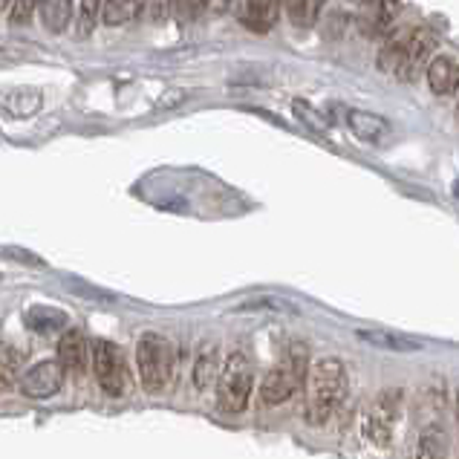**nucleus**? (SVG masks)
Instances as JSON below:
<instances>
[{
	"mask_svg": "<svg viewBox=\"0 0 459 459\" xmlns=\"http://www.w3.org/2000/svg\"><path fill=\"white\" fill-rule=\"evenodd\" d=\"M347 125H350V130H352V134H356L361 142H370V145H376V142H382V139L390 134V122L385 119V116L367 113V110H350V113H347Z\"/></svg>",
	"mask_w": 459,
	"mask_h": 459,
	"instance_id": "ddd939ff",
	"label": "nucleus"
},
{
	"mask_svg": "<svg viewBox=\"0 0 459 459\" xmlns=\"http://www.w3.org/2000/svg\"><path fill=\"white\" fill-rule=\"evenodd\" d=\"M26 324H30V330H35V333H56V330H64L67 315L58 309H49V307H32L26 312Z\"/></svg>",
	"mask_w": 459,
	"mask_h": 459,
	"instance_id": "aec40b11",
	"label": "nucleus"
},
{
	"mask_svg": "<svg viewBox=\"0 0 459 459\" xmlns=\"http://www.w3.org/2000/svg\"><path fill=\"white\" fill-rule=\"evenodd\" d=\"M307 376H309V350L304 341H292L286 359L266 373L264 385H260V399L266 404H281L286 399H292Z\"/></svg>",
	"mask_w": 459,
	"mask_h": 459,
	"instance_id": "f03ea898",
	"label": "nucleus"
},
{
	"mask_svg": "<svg viewBox=\"0 0 459 459\" xmlns=\"http://www.w3.org/2000/svg\"><path fill=\"white\" fill-rule=\"evenodd\" d=\"M428 84L437 96H454L459 93V61L451 56H437L428 64Z\"/></svg>",
	"mask_w": 459,
	"mask_h": 459,
	"instance_id": "9d476101",
	"label": "nucleus"
},
{
	"mask_svg": "<svg viewBox=\"0 0 459 459\" xmlns=\"http://www.w3.org/2000/svg\"><path fill=\"white\" fill-rule=\"evenodd\" d=\"M168 9H170V0H145V12H148V18H151L153 23L165 21Z\"/></svg>",
	"mask_w": 459,
	"mask_h": 459,
	"instance_id": "a878e982",
	"label": "nucleus"
},
{
	"mask_svg": "<svg viewBox=\"0 0 459 459\" xmlns=\"http://www.w3.org/2000/svg\"><path fill=\"white\" fill-rule=\"evenodd\" d=\"M9 257H15V260H26V264H41V260H38V257H32L30 252H9Z\"/></svg>",
	"mask_w": 459,
	"mask_h": 459,
	"instance_id": "c85d7f7f",
	"label": "nucleus"
},
{
	"mask_svg": "<svg viewBox=\"0 0 459 459\" xmlns=\"http://www.w3.org/2000/svg\"><path fill=\"white\" fill-rule=\"evenodd\" d=\"M44 108V93L35 87H12L0 90V110L12 119H30Z\"/></svg>",
	"mask_w": 459,
	"mask_h": 459,
	"instance_id": "1a4fd4ad",
	"label": "nucleus"
},
{
	"mask_svg": "<svg viewBox=\"0 0 459 459\" xmlns=\"http://www.w3.org/2000/svg\"><path fill=\"white\" fill-rule=\"evenodd\" d=\"M278 12H281V0H240L238 18L248 30L266 32L278 21Z\"/></svg>",
	"mask_w": 459,
	"mask_h": 459,
	"instance_id": "9b49d317",
	"label": "nucleus"
},
{
	"mask_svg": "<svg viewBox=\"0 0 459 459\" xmlns=\"http://www.w3.org/2000/svg\"><path fill=\"white\" fill-rule=\"evenodd\" d=\"M87 338L82 330H67L58 341V361L67 373L82 376L87 367Z\"/></svg>",
	"mask_w": 459,
	"mask_h": 459,
	"instance_id": "f8f14e48",
	"label": "nucleus"
},
{
	"mask_svg": "<svg viewBox=\"0 0 459 459\" xmlns=\"http://www.w3.org/2000/svg\"><path fill=\"white\" fill-rule=\"evenodd\" d=\"M21 364H23V352H18L12 344H0V393L21 378Z\"/></svg>",
	"mask_w": 459,
	"mask_h": 459,
	"instance_id": "412c9836",
	"label": "nucleus"
},
{
	"mask_svg": "<svg viewBox=\"0 0 459 459\" xmlns=\"http://www.w3.org/2000/svg\"><path fill=\"white\" fill-rule=\"evenodd\" d=\"M416 459H448V439L439 425L428 428L416 445Z\"/></svg>",
	"mask_w": 459,
	"mask_h": 459,
	"instance_id": "a211bd4d",
	"label": "nucleus"
},
{
	"mask_svg": "<svg viewBox=\"0 0 459 459\" xmlns=\"http://www.w3.org/2000/svg\"><path fill=\"white\" fill-rule=\"evenodd\" d=\"M347 393V367L335 356L312 361L307 376V422L324 425Z\"/></svg>",
	"mask_w": 459,
	"mask_h": 459,
	"instance_id": "f257e3e1",
	"label": "nucleus"
},
{
	"mask_svg": "<svg viewBox=\"0 0 459 459\" xmlns=\"http://www.w3.org/2000/svg\"><path fill=\"white\" fill-rule=\"evenodd\" d=\"M38 4H41V0H15L12 9H9V23L12 26H26L32 21Z\"/></svg>",
	"mask_w": 459,
	"mask_h": 459,
	"instance_id": "393cba45",
	"label": "nucleus"
},
{
	"mask_svg": "<svg viewBox=\"0 0 459 459\" xmlns=\"http://www.w3.org/2000/svg\"><path fill=\"white\" fill-rule=\"evenodd\" d=\"M139 382L148 393H162L174 378V347L160 333H145L136 344Z\"/></svg>",
	"mask_w": 459,
	"mask_h": 459,
	"instance_id": "7ed1b4c3",
	"label": "nucleus"
},
{
	"mask_svg": "<svg viewBox=\"0 0 459 459\" xmlns=\"http://www.w3.org/2000/svg\"><path fill=\"white\" fill-rule=\"evenodd\" d=\"M41 21L52 35L64 32L67 30V23L73 21V0H44Z\"/></svg>",
	"mask_w": 459,
	"mask_h": 459,
	"instance_id": "6ab92c4d",
	"label": "nucleus"
},
{
	"mask_svg": "<svg viewBox=\"0 0 459 459\" xmlns=\"http://www.w3.org/2000/svg\"><path fill=\"white\" fill-rule=\"evenodd\" d=\"M252 385H255V373H252V361H248L246 352H231L222 364V373L217 378V404L222 413H243L248 399H252Z\"/></svg>",
	"mask_w": 459,
	"mask_h": 459,
	"instance_id": "20e7f679",
	"label": "nucleus"
},
{
	"mask_svg": "<svg viewBox=\"0 0 459 459\" xmlns=\"http://www.w3.org/2000/svg\"><path fill=\"white\" fill-rule=\"evenodd\" d=\"M326 0H283V9L295 26H312L318 21Z\"/></svg>",
	"mask_w": 459,
	"mask_h": 459,
	"instance_id": "4be33fe9",
	"label": "nucleus"
},
{
	"mask_svg": "<svg viewBox=\"0 0 459 459\" xmlns=\"http://www.w3.org/2000/svg\"><path fill=\"white\" fill-rule=\"evenodd\" d=\"M101 4L104 0H82V6H78V23H75L78 38H87L96 30V23L101 21Z\"/></svg>",
	"mask_w": 459,
	"mask_h": 459,
	"instance_id": "5701e85b",
	"label": "nucleus"
},
{
	"mask_svg": "<svg viewBox=\"0 0 459 459\" xmlns=\"http://www.w3.org/2000/svg\"><path fill=\"white\" fill-rule=\"evenodd\" d=\"M12 4H15V0H0V12H6V9H12Z\"/></svg>",
	"mask_w": 459,
	"mask_h": 459,
	"instance_id": "c756f323",
	"label": "nucleus"
},
{
	"mask_svg": "<svg viewBox=\"0 0 459 459\" xmlns=\"http://www.w3.org/2000/svg\"><path fill=\"white\" fill-rule=\"evenodd\" d=\"M411 32H399V35H390L385 47L378 49V67H382L385 73H402L404 64H408V47H411Z\"/></svg>",
	"mask_w": 459,
	"mask_h": 459,
	"instance_id": "4468645a",
	"label": "nucleus"
},
{
	"mask_svg": "<svg viewBox=\"0 0 459 459\" xmlns=\"http://www.w3.org/2000/svg\"><path fill=\"white\" fill-rule=\"evenodd\" d=\"M399 416H402V390H385L361 422L364 439H370L378 448H387Z\"/></svg>",
	"mask_w": 459,
	"mask_h": 459,
	"instance_id": "423d86ee",
	"label": "nucleus"
},
{
	"mask_svg": "<svg viewBox=\"0 0 459 459\" xmlns=\"http://www.w3.org/2000/svg\"><path fill=\"white\" fill-rule=\"evenodd\" d=\"M139 0H104L101 4V23L108 26H125L139 15Z\"/></svg>",
	"mask_w": 459,
	"mask_h": 459,
	"instance_id": "f3484780",
	"label": "nucleus"
},
{
	"mask_svg": "<svg viewBox=\"0 0 459 459\" xmlns=\"http://www.w3.org/2000/svg\"><path fill=\"white\" fill-rule=\"evenodd\" d=\"M356 335L364 341V344L387 350V352H416V350H422V341H416L411 335L387 333V330H359Z\"/></svg>",
	"mask_w": 459,
	"mask_h": 459,
	"instance_id": "2eb2a0df",
	"label": "nucleus"
},
{
	"mask_svg": "<svg viewBox=\"0 0 459 459\" xmlns=\"http://www.w3.org/2000/svg\"><path fill=\"white\" fill-rule=\"evenodd\" d=\"M231 0H203V6L205 9H212V12H222V9H229Z\"/></svg>",
	"mask_w": 459,
	"mask_h": 459,
	"instance_id": "cd10ccee",
	"label": "nucleus"
},
{
	"mask_svg": "<svg viewBox=\"0 0 459 459\" xmlns=\"http://www.w3.org/2000/svg\"><path fill=\"white\" fill-rule=\"evenodd\" d=\"M454 196H456V200H459V179L454 182Z\"/></svg>",
	"mask_w": 459,
	"mask_h": 459,
	"instance_id": "7c9ffc66",
	"label": "nucleus"
},
{
	"mask_svg": "<svg viewBox=\"0 0 459 459\" xmlns=\"http://www.w3.org/2000/svg\"><path fill=\"white\" fill-rule=\"evenodd\" d=\"M196 4H203V0H170V9L177 12L179 21H191L196 12Z\"/></svg>",
	"mask_w": 459,
	"mask_h": 459,
	"instance_id": "bb28decb",
	"label": "nucleus"
},
{
	"mask_svg": "<svg viewBox=\"0 0 459 459\" xmlns=\"http://www.w3.org/2000/svg\"><path fill=\"white\" fill-rule=\"evenodd\" d=\"M222 373V364H220V350L217 344H203L200 356L194 361V385L196 390H208Z\"/></svg>",
	"mask_w": 459,
	"mask_h": 459,
	"instance_id": "dca6fc26",
	"label": "nucleus"
},
{
	"mask_svg": "<svg viewBox=\"0 0 459 459\" xmlns=\"http://www.w3.org/2000/svg\"><path fill=\"white\" fill-rule=\"evenodd\" d=\"M396 12H399V0H367L361 15H359V23L364 35H390L393 23H396Z\"/></svg>",
	"mask_w": 459,
	"mask_h": 459,
	"instance_id": "6e6552de",
	"label": "nucleus"
},
{
	"mask_svg": "<svg viewBox=\"0 0 459 459\" xmlns=\"http://www.w3.org/2000/svg\"><path fill=\"white\" fill-rule=\"evenodd\" d=\"M456 419H459V393H456Z\"/></svg>",
	"mask_w": 459,
	"mask_h": 459,
	"instance_id": "2f4dec72",
	"label": "nucleus"
},
{
	"mask_svg": "<svg viewBox=\"0 0 459 459\" xmlns=\"http://www.w3.org/2000/svg\"><path fill=\"white\" fill-rule=\"evenodd\" d=\"M292 113L298 116V122H304L312 134H326L330 130V122H326V116H321L318 110L312 108V104H307V101H300V99H295L292 101Z\"/></svg>",
	"mask_w": 459,
	"mask_h": 459,
	"instance_id": "b1692460",
	"label": "nucleus"
},
{
	"mask_svg": "<svg viewBox=\"0 0 459 459\" xmlns=\"http://www.w3.org/2000/svg\"><path fill=\"white\" fill-rule=\"evenodd\" d=\"M93 373H96V382L101 385V390L108 393V396H113V399L125 396L127 364H125V352L119 344L104 341V338L96 341L93 344Z\"/></svg>",
	"mask_w": 459,
	"mask_h": 459,
	"instance_id": "39448f33",
	"label": "nucleus"
},
{
	"mask_svg": "<svg viewBox=\"0 0 459 459\" xmlns=\"http://www.w3.org/2000/svg\"><path fill=\"white\" fill-rule=\"evenodd\" d=\"M64 373L67 370H64L58 359L38 361L18 378V387L26 399H52L64 385Z\"/></svg>",
	"mask_w": 459,
	"mask_h": 459,
	"instance_id": "0eeeda50",
	"label": "nucleus"
}]
</instances>
